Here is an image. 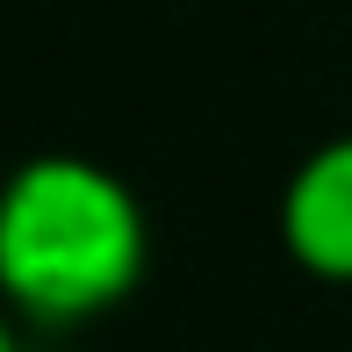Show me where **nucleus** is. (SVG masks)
Wrapping results in <instances>:
<instances>
[{
	"mask_svg": "<svg viewBox=\"0 0 352 352\" xmlns=\"http://www.w3.org/2000/svg\"><path fill=\"white\" fill-rule=\"evenodd\" d=\"M144 209L108 166L43 151L0 180V302L29 324H87L144 274Z\"/></svg>",
	"mask_w": 352,
	"mask_h": 352,
	"instance_id": "obj_1",
	"label": "nucleus"
},
{
	"mask_svg": "<svg viewBox=\"0 0 352 352\" xmlns=\"http://www.w3.org/2000/svg\"><path fill=\"white\" fill-rule=\"evenodd\" d=\"M280 245L302 274L352 280V137H331L280 187Z\"/></svg>",
	"mask_w": 352,
	"mask_h": 352,
	"instance_id": "obj_2",
	"label": "nucleus"
},
{
	"mask_svg": "<svg viewBox=\"0 0 352 352\" xmlns=\"http://www.w3.org/2000/svg\"><path fill=\"white\" fill-rule=\"evenodd\" d=\"M0 352H22V338H14V324H8V309H0Z\"/></svg>",
	"mask_w": 352,
	"mask_h": 352,
	"instance_id": "obj_3",
	"label": "nucleus"
}]
</instances>
